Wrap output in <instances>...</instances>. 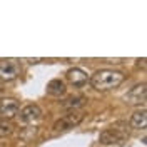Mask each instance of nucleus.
<instances>
[{
  "label": "nucleus",
  "instance_id": "obj_1",
  "mask_svg": "<svg viewBox=\"0 0 147 147\" xmlns=\"http://www.w3.org/2000/svg\"><path fill=\"white\" fill-rule=\"evenodd\" d=\"M124 74L112 69H100L90 77V84L95 90H112L124 82Z\"/></svg>",
  "mask_w": 147,
  "mask_h": 147
},
{
  "label": "nucleus",
  "instance_id": "obj_2",
  "mask_svg": "<svg viewBox=\"0 0 147 147\" xmlns=\"http://www.w3.org/2000/svg\"><path fill=\"white\" fill-rule=\"evenodd\" d=\"M20 62L15 59H2L0 60V80L12 82L20 75Z\"/></svg>",
  "mask_w": 147,
  "mask_h": 147
},
{
  "label": "nucleus",
  "instance_id": "obj_3",
  "mask_svg": "<svg viewBox=\"0 0 147 147\" xmlns=\"http://www.w3.org/2000/svg\"><path fill=\"white\" fill-rule=\"evenodd\" d=\"M84 120V114L82 112H77V110H72L69 112L67 115L60 117L54 124V130L55 132H65V130H70V129L77 127L80 122Z\"/></svg>",
  "mask_w": 147,
  "mask_h": 147
},
{
  "label": "nucleus",
  "instance_id": "obj_4",
  "mask_svg": "<svg viewBox=\"0 0 147 147\" xmlns=\"http://www.w3.org/2000/svg\"><path fill=\"white\" fill-rule=\"evenodd\" d=\"M17 114H18V102L15 99H9V97L0 99V119L9 120L12 117H15Z\"/></svg>",
  "mask_w": 147,
  "mask_h": 147
},
{
  "label": "nucleus",
  "instance_id": "obj_5",
  "mask_svg": "<svg viewBox=\"0 0 147 147\" xmlns=\"http://www.w3.org/2000/svg\"><path fill=\"white\" fill-rule=\"evenodd\" d=\"M125 140V132H122L119 129H105L100 134V142L105 144V146H110V144H124Z\"/></svg>",
  "mask_w": 147,
  "mask_h": 147
},
{
  "label": "nucleus",
  "instance_id": "obj_6",
  "mask_svg": "<svg viewBox=\"0 0 147 147\" xmlns=\"http://www.w3.org/2000/svg\"><path fill=\"white\" fill-rule=\"evenodd\" d=\"M40 117H42V110L35 104H28V105H25L24 109L20 110V119L25 124H34Z\"/></svg>",
  "mask_w": 147,
  "mask_h": 147
},
{
  "label": "nucleus",
  "instance_id": "obj_7",
  "mask_svg": "<svg viewBox=\"0 0 147 147\" xmlns=\"http://www.w3.org/2000/svg\"><path fill=\"white\" fill-rule=\"evenodd\" d=\"M67 80L72 84L74 87H82V85H85V84H87V80H89V75L84 72L82 69L74 67V69H70V70L67 72Z\"/></svg>",
  "mask_w": 147,
  "mask_h": 147
},
{
  "label": "nucleus",
  "instance_id": "obj_8",
  "mask_svg": "<svg viewBox=\"0 0 147 147\" xmlns=\"http://www.w3.org/2000/svg\"><path fill=\"white\" fill-rule=\"evenodd\" d=\"M146 82H142V84H137L136 87H132L130 89V92L127 94V99L130 104H140V102H144L146 100Z\"/></svg>",
  "mask_w": 147,
  "mask_h": 147
},
{
  "label": "nucleus",
  "instance_id": "obj_9",
  "mask_svg": "<svg viewBox=\"0 0 147 147\" xmlns=\"http://www.w3.org/2000/svg\"><path fill=\"white\" fill-rule=\"evenodd\" d=\"M130 127L134 129H146L147 125V110L146 109H140V110H136L130 117Z\"/></svg>",
  "mask_w": 147,
  "mask_h": 147
},
{
  "label": "nucleus",
  "instance_id": "obj_10",
  "mask_svg": "<svg viewBox=\"0 0 147 147\" xmlns=\"http://www.w3.org/2000/svg\"><path fill=\"white\" fill-rule=\"evenodd\" d=\"M85 102H87V99L84 97V95H80V94H75V95H70V97H67L64 100V105L65 109H80V107H84L85 105Z\"/></svg>",
  "mask_w": 147,
  "mask_h": 147
},
{
  "label": "nucleus",
  "instance_id": "obj_11",
  "mask_svg": "<svg viewBox=\"0 0 147 147\" xmlns=\"http://www.w3.org/2000/svg\"><path fill=\"white\" fill-rule=\"evenodd\" d=\"M47 92L50 95H55V97H60L65 94V82L60 80V79H54L47 84Z\"/></svg>",
  "mask_w": 147,
  "mask_h": 147
},
{
  "label": "nucleus",
  "instance_id": "obj_12",
  "mask_svg": "<svg viewBox=\"0 0 147 147\" xmlns=\"http://www.w3.org/2000/svg\"><path fill=\"white\" fill-rule=\"evenodd\" d=\"M12 132H13V124L10 120H0V139L10 136Z\"/></svg>",
  "mask_w": 147,
  "mask_h": 147
},
{
  "label": "nucleus",
  "instance_id": "obj_13",
  "mask_svg": "<svg viewBox=\"0 0 147 147\" xmlns=\"http://www.w3.org/2000/svg\"><path fill=\"white\" fill-rule=\"evenodd\" d=\"M2 95H3V92H2V90H0V97H2Z\"/></svg>",
  "mask_w": 147,
  "mask_h": 147
}]
</instances>
